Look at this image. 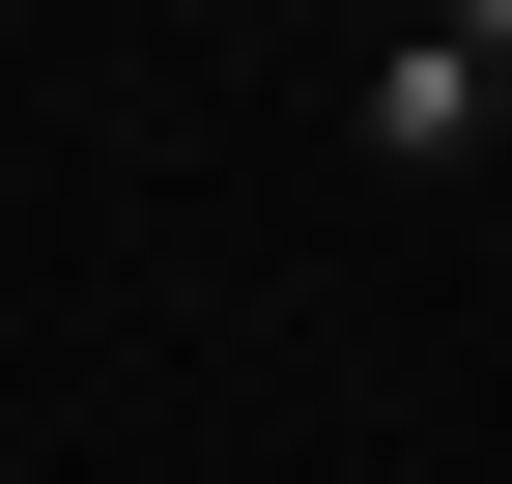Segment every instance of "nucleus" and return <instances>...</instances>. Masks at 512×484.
I'll return each mask as SVG.
<instances>
[{
  "label": "nucleus",
  "instance_id": "nucleus-1",
  "mask_svg": "<svg viewBox=\"0 0 512 484\" xmlns=\"http://www.w3.org/2000/svg\"><path fill=\"white\" fill-rule=\"evenodd\" d=\"M342 114H370V171H456V143H512V86H484L456 29H370V86H342Z\"/></svg>",
  "mask_w": 512,
  "mask_h": 484
}]
</instances>
